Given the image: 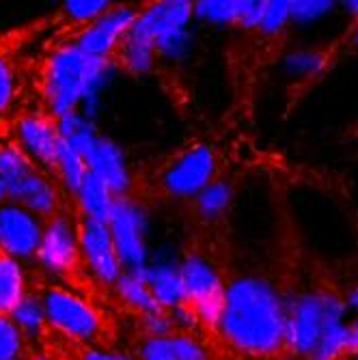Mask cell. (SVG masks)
<instances>
[{"label":"cell","mask_w":358,"mask_h":360,"mask_svg":"<svg viewBox=\"0 0 358 360\" xmlns=\"http://www.w3.org/2000/svg\"><path fill=\"white\" fill-rule=\"evenodd\" d=\"M30 360H56V358H52V356H48V354H41V356H32Z\"/></svg>","instance_id":"d590c367"},{"label":"cell","mask_w":358,"mask_h":360,"mask_svg":"<svg viewBox=\"0 0 358 360\" xmlns=\"http://www.w3.org/2000/svg\"><path fill=\"white\" fill-rule=\"evenodd\" d=\"M356 41H358V28H356Z\"/></svg>","instance_id":"f35d334b"},{"label":"cell","mask_w":358,"mask_h":360,"mask_svg":"<svg viewBox=\"0 0 358 360\" xmlns=\"http://www.w3.org/2000/svg\"><path fill=\"white\" fill-rule=\"evenodd\" d=\"M287 20H289V3L287 0H266L259 30L266 32V35H272V32H279L287 24Z\"/></svg>","instance_id":"4316f807"},{"label":"cell","mask_w":358,"mask_h":360,"mask_svg":"<svg viewBox=\"0 0 358 360\" xmlns=\"http://www.w3.org/2000/svg\"><path fill=\"white\" fill-rule=\"evenodd\" d=\"M328 9H333V3H326V0H296V3H289V20L309 22L324 15Z\"/></svg>","instance_id":"83f0119b"},{"label":"cell","mask_w":358,"mask_h":360,"mask_svg":"<svg viewBox=\"0 0 358 360\" xmlns=\"http://www.w3.org/2000/svg\"><path fill=\"white\" fill-rule=\"evenodd\" d=\"M347 9L358 15V0H354V3H347Z\"/></svg>","instance_id":"e575fe53"},{"label":"cell","mask_w":358,"mask_h":360,"mask_svg":"<svg viewBox=\"0 0 358 360\" xmlns=\"http://www.w3.org/2000/svg\"><path fill=\"white\" fill-rule=\"evenodd\" d=\"M115 289L119 293V298L127 304L132 307L134 311H139L141 315H147V313H153V311H160L162 307L155 302L153 293L149 291L145 278L141 276L139 270H129V272H123L119 276V281L115 283Z\"/></svg>","instance_id":"ffe728a7"},{"label":"cell","mask_w":358,"mask_h":360,"mask_svg":"<svg viewBox=\"0 0 358 360\" xmlns=\"http://www.w3.org/2000/svg\"><path fill=\"white\" fill-rule=\"evenodd\" d=\"M54 169L60 177V181L65 184V188L72 190L74 194L78 192V188L82 186L89 169H87V162L80 153H76L70 145H65L60 141L58 151H56V162H54Z\"/></svg>","instance_id":"603a6c76"},{"label":"cell","mask_w":358,"mask_h":360,"mask_svg":"<svg viewBox=\"0 0 358 360\" xmlns=\"http://www.w3.org/2000/svg\"><path fill=\"white\" fill-rule=\"evenodd\" d=\"M218 328L238 349L266 356L285 341V307L276 289L262 278H238L224 291Z\"/></svg>","instance_id":"6da1fadb"},{"label":"cell","mask_w":358,"mask_h":360,"mask_svg":"<svg viewBox=\"0 0 358 360\" xmlns=\"http://www.w3.org/2000/svg\"><path fill=\"white\" fill-rule=\"evenodd\" d=\"M76 199H78V205L82 210V218L106 222L117 196L108 190V186L104 181H100L95 175L87 173L82 186L76 192Z\"/></svg>","instance_id":"e0dca14e"},{"label":"cell","mask_w":358,"mask_h":360,"mask_svg":"<svg viewBox=\"0 0 358 360\" xmlns=\"http://www.w3.org/2000/svg\"><path fill=\"white\" fill-rule=\"evenodd\" d=\"M113 5L108 0H70V3L63 5V11L72 22L89 26L95 22L100 15H104Z\"/></svg>","instance_id":"484cf974"},{"label":"cell","mask_w":358,"mask_h":360,"mask_svg":"<svg viewBox=\"0 0 358 360\" xmlns=\"http://www.w3.org/2000/svg\"><path fill=\"white\" fill-rule=\"evenodd\" d=\"M345 360H358V354H352V356H347Z\"/></svg>","instance_id":"8d00e7d4"},{"label":"cell","mask_w":358,"mask_h":360,"mask_svg":"<svg viewBox=\"0 0 358 360\" xmlns=\"http://www.w3.org/2000/svg\"><path fill=\"white\" fill-rule=\"evenodd\" d=\"M41 302L46 311V321L65 337L91 343L100 335L102 330L100 315L93 311L89 302L74 296L72 291L48 289L41 296Z\"/></svg>","instance_id":"5b68a950"},{"label":"cell","mask_w":358,"mask_h":360,"mask_svg":"<svg viewBox=\"0 0 358 360\" xmlns=\"http://www.w3.org/2000/svg\"><path fill=\"white\" fill-rule=\"evenodd\" d=\"M285 65L291 74H315L324 68V56L315 52H296L285 58Z\"/></svg>","instance_id":"f1b7e54d"},{"label":"cell","mask_w":358,"mask_h":360,"mask_svg":"<svg viewBox=\"0 0 358 360\" xmlns=\"http://www.w3.org/2000/svg\"><path fill=\"white\" fill-rule=\"evenodd\" d=\"M248 0H201L192 5V15L210 24H240Z\"/></svg>","instance_id":"44dd1931"},{"label":"cell","mask_w":358,"mask_h":360,"mask_svg":"<svg viewBox=\"0 0 358 360\" xmlns=\"http://www.w3.org/2000/svg\"><path fill=\"white\" fill-rule=\"evenodd\" d=\"M60 145V136L56 123L28 115L22 117L18 123V149L37 167V162L41 167H54L56 162V151Z\"/></svg>","instance_id":"4fadbf2b"},{"label":"cell","mask_w":358,"mask_h":360,"mask_svg":"<svg viewBox=\"0 0 358 360\" xmlns=\"http://www.w3.org/2000/svg\"><path fill=\"white\" fill-rule=\"evenodd\" d=\"M139 11L132 7H110L104 15H100L95 22L82 28L78 35V41L74 44L82 52L97 56V58H108L115 50H119L121 41L132 28Z\"/></svg>","instance_id":"8fae6325"},{"label":"cell","mask_w":358,"mask_h":360,"mask_svg":"<svg viewBox=\"0 0 358 360\" xmlns=\"http://www.w3.org/2000/svg\"><path fill=\"white\" fill-rule=\"evenodd\" d=\"M78 244L80 257L84 259L91 274L104 285H115L123 274V266L115 250L108 224L102 220L82 218L78 224Z\"/></svg>","instance_id":"52a82bcc"},{"label":"cell","mask_w":358,"mask_h":360,"mask_svg":"<svg viewBox=\"0 0 358 360\" xmlns=\"http://www.w3.org/2000/svg\"><path fill=\"white\" fill-rule=\"evenodd\" d=\"M44 236L41 220L15 203L0 205V252L11 259H30L37 255Z\"/></svg>","instance_id":"ba28073f"},{"label":"cell","mask_w":358,"mask_h":360,"mask_svg":"<svg viewBox=\"0 0 358 360\" xmlns=\"http://www.w3.org/2000/svg\"><path fill=\"white\" fill-rule=\"evenodd\" d=\"M24 335L11 317L0 315V360H20L24 354Z\"/></svg>","instance_id":"d4e9b609"},{"label":"cell","mask_w":358,"mask_h":360,"mask_svg":"<svg viewBox=\"0 0 358 360\" xmlns=\"http://www.w3.org/2000/svg\"><path fill=\"white\" fill-rule=\"evenodd\" d=\"M84 162L89 173L104 181L117 199L125 194V190L129 188V171L125 165V155L117 143L100 136L91 153L84 158Z\"/></svg>","instance_id":"5bb4252c"},{"label":"cell","mask_w":358,"mask_h":360,"mask_svg":"<svg viewBox=\"0 0 358 360\" xmlns=\"http://www.w3.org/2000/svg\"><path fill=\"white\" fill-rule=\"evenodd\" d=\"M136 360H207L205 347L186 333L147 337L139 347Z\"/></svg>","instance_id":"2e32d148"},{"label":"cell","mask_w":358,"mask_h":360,"mask_svg":"<svg viewBox=\"0 0 358 360\" xmlns=\"http://www.w3.org/2000/svg\"><path fill=\"white\" fill-rule=\"evenodd\" d=\"M337 304L335 296H324V293H311V296L298 298L285 311V341L300 354L315 352L324 323L328 313Z\"/></svg>","instance_id":"8992f818"},{"label":"cell","mask_w":358,"mask_h":360,"mask_svg":"<svg viewBox=\"0 0 358 360\" xmlns=\"http://www.w3.org/2000/svg\"><path fill=\"white\" fill-rule=\"evenodd\" d=\"M141 276L145 278L149 291L153 293L155 302L162 309H173L179 304H186L184 298V285L179 276V264L173 261H147V266L139 270Z\"/></svg>","instance_id":"9a60e30c"},{"label":"cell","mask_w":358,"mask_h":360,"mask_svg":"<svg viewBox=\"0 0 358 360\" xmlns=\"http://www.w3.org/2000/svg\"><path fill=\"white\" fill-rule=\"evenodd\" d=\"M5 192H7V199H11V203L28 210L37 218H52L58 205L56 188L50 184L48 177L39 173L37 167H32L22 177L7 184Z\"/></svg>","instance_id":"7c38bea8"},{"label":"cell","mask_w":358,"mask_h":360,"mask_svg":"<svg viewBox=\"0 0 358 360\" xmlns=\"http://www.w3.org/2000/svg\"><path fill=\"white\" fill-rule=\"evenodd\" d=\"M26 276L18 259L0 252V315H11L26 296Z\"/></svg>","instance_id":"ac0fdd59"},{"label":"cell","mask_w":358,"mask_h":360,"mask_svg":"<svg viewBox=\"0 0 358 360\" xmlns=\"http://www.w3.org/2000/svg\"><path fill=\"white\" fill-rule=\"evenodd\" d=\"M9 317H11V321L20 328V333L24 335V339L37 337L44 330V326L48 323L46 321V311H44L41 298L32 296V293H26V296L22 298V302L13 309V313Z\"/></svg>","instance_id":"7402d4cb"},{"label":"cell","mask_w":358,"mask_h":360,"mask_svg":"<svg viewBox=\"0 0 358 360\" xmlns=\"http://www.w3.org/2000/svg\"><path fill=\"white\" fill-rule=\"evenodd\" d=\"M5 199H7V192H5V184H3V179H0V205L5 203Z\"/></svg>","instance_id":"836d02e7"},{"label":"cell","mask_w":358,"mask_h":360,"mask_svg":"<svg viewBox=\"0 0 358 360\" xmlns=\"http://www.w3.org/2000/svg\"><path fill=\"white\" fill-rule=\"evenodd\" d=\"M350 307L354 309L356 313V319L350 323V328H352V345H354V354H358V289L350 296Z\"/></svg>","instance_id":"d6a6232c"},{"label":"cell","mask_w":358,"mask_h":360,"mask_svg":"<svg viewBox=\"0 0 358 360\" xmlns=\"http://www.w3.org/2000/svg\"><path fill=\"white\" fill-rule=\"evenodd\" d=\"M143 323H145L147 337H165V335L175 333L167 309H160V311H153V313L143 315Z\"/></svg>","instance_id":"f546056e"},{"label":"cell","mask_w":358,"mask_h":360,"mask_svg":"<svg viewBox=\"0 0 358 360\" xmlns=\"http://www.w3.org/2000/svg\"><path fill=\"white\" fill-rule=\"evenodd\" d=\"M56 129H58L60 141L65 145H70L82 158H87L91 153L97 139H100V134H97V129H95V123L80 112H72V115L60 117L56 121Z\"/></svg>","instance_id":"d6986e66"},{"label":"cell","mask_w":358,"mask_h":360,"mask_svg":"<svg viewBox=\"0 0 358 360\" xmlns=\"http://www.w3.org/2000/svg\"><path fill=\"white\" fill-rule=\"evenodd\" d=\"M80 360H136V358L129 354H121V352L102 349V347H89L82 352Z\"/></svg>","instance_id":"1f68e13d"},{"label":"cell","mask_w":358,"mask_h":360,"mask_svg":"<svg viewBox=\"0 0 358 360\" xmlns=\"http://www.w3.org/2000/svg\"><path fill=\"white\" fill-rule=\"evenodd\" d=\"M179 276L184 285L186 304L194 311L199 321L218 326L224 309V291L218 272L207 259L199 255H188L179 264Z\"/></svg>","instance_id":"3957f363"},{"label":"cell","mask_w":358,"mask_h":360,"mask_svg":"<svg viewBox=\"0 0 358 360\" xmlns=\"http://www.w3.org/2000/svg\"><path fill=\"white\" fill-rule=\"evenodd\" d=\"M115 76L110 58H97L76 46L54 52L46 72V100L56 119L80 112L93 121L100 95Z\"/></svg>","instance_id":"7a4b0ae2"},{"label":"cell","mask_w":358,"mask_h":360,"mask_svg":"<svg viewBox=\"0 0 358 360\" xmlns=\"http://www.w3.org/2000/svg\"><path fill=\"white\" fill-rule=\"evenodd\" d=\"M214 171H216L214 151L210 147H192L169 167L162 184H165L171 196L190 199V196H197L214 181Z\"/></svg>","instance_id":"9c48e42d"},{"label":"cell","mask_w":358,"mask_h":360,"mask_svg":"<svg viewBox=\"0 0 358 360\" xmlns=\"http://www.w3.org/2000/svg\"><path fill=\"white\" fill-rule=\"evenodd\" d=\"M13 93H15L13 70L5 58H0V110H5L11 104Z\"/></svg>","instance_id":"4dcf8cb0"},{"label":"cell","mask_w":358,"mask_h":360,"mask_svg":"<svg viewBox=\"0 0 358 360\" xmlns=\"http://www.w3.org/2000/svg\"><path fill=\"white\" fill-rule=\"evenodd\" d=\"M35 257L39 259L41 268L52 274L70 272L80 257L78 224L68 216H52L44 226V236Z\"/></svg>","instance_id":"30bf717a"},{"label":"cell","mask_w":358,"mask_h":360,"mask_svg":"<svg viewBox=\"0 0 358 360\" xmlns=\"http://www.w3.org/2000/svg\"><path fill=\"white\" fill-rule=\"evenodd\" d=\"M296 360H313V358H296Z\"/></svg>","instance_id":"74e56055"},{"label":"cell","mask_w":358,"mask_h":360,"mask_svg":"<svg viewBox=\"0 0 358 360\" xmlns=\"http://www.w3.org/2000/svg\"><path fill=\"white\" fill-rule=\"evenodd\" d=\"M113 236L115 250L123 266V272L141 270L147 266V216L143 207L129 199H115L110 216L106 220Z\"/></svg>","instance_id":"277c9868"},{"label":"cell","mask_w":358,"mask_h":360,"mask_svg":"<svg viewBox=\"0 0 358 360\" xmlns=\"http://www.w3.org/2000/svg\"><path fill=\"white\" fill-rule=\"evenodd\" d=\"M197 210L205 220L220 218L231 203V188L226 181H212L205 190H201L197 196Z\"/></svg>","instance_id":"cb8c5ba5"}]
</instances>
